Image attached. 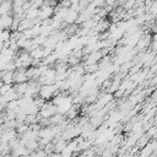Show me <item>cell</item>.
<instances>
[{
	"mask_svg": "<svg viewBox=\"0 0 157 157\" xmlns=\"http://www.w3.org/2000/svg\"><path fill=\"white\" fill-rule=\"evenodd\" d=\"M13 21H15V17L12 15H10V13L1 15V20H0L1 28L2 29H11L13 26Z\"/></svg>",
	"mask_w": 157,
	"mask_h": 157,
	"instance_id": "6da1fadb",
	"label": "cell"
},
{
	"mask_svg": "<svg viewBox=\"0 0 157 157\" xmlns=\"http://www.w3.org/2000/svg\"><path fill=\"white\" fill-rule=\"evenodd\" d=\"M103 56V53L99 50V52H92L88 54L87 56V60H86V65H91V64H98V61L102 59Z\"/></svg>",
	"mask_w": 157,
	"mask_h": 157,
	"instance_id": "7a4b0ae2",
	"label": "cell"
},
{
	"mask_svg": "<svg viewBox=\"0 0 157 157\" xmlns=\"http://www.w3.org/2000/svg\"><path fill=\"white\" fill-rule=\"evenodd\" d=\"M78 16H80V13H78L77 11H75V10H72V9L70 7V10H69L67 15L65 16L64 21H65L66 23H69V25H72V23L77 22V20H78Z\"/></svg>",
	"mask_w": 157,
	"mask_h": 157,
	"instance_id": "3957f363",
	"label": "cell"
},
{
	"mask_svg": "<svg viewBox=\"0 0 157 157\" xmlns=\"http://www.w3.org/2000/svg\"><path fill=\"white\" fill-rule=\"evenodd\" d=\"M1 81H2V83L12 85V82H15V71H4V72H1Z\"/></svg>",
	"mask_w": 157,
	"mask_h": 157,
	"instance_id": "277c9868",
	"label": "cell"
},
{
	"mask_svg": "<svg viewBox=\"0 0 157 157\" xmlns=\"http://www.w3.org/2000/svg\"><path fill=\"white\" fill-rule=\"evenodd\" d=\"M0 10H1V15L10 13L13 10V0H2Z\"/></svg>",
	"mask_w": 157,
	"mask_h": 157,
	"instance_id": "5b68a950",
	"label": "cell"
},
{
	"mask_svg": "<svg viewBox=\"0 0 157 157\" xmlns=\"http://www.w3.org/2000/svg\"><path fill=\"white\" fill-rule=\"evenodd\" d=\"M29 54L33 58V60H40V59L45 58V55H44V48H42V47H37L36 49L31 50Z\"/></svg>",
	"mask_w": 157,
	"mask_h": 157,
	"instance_id": "8992f818",
	"label": "cell"
},
{
	"mask_svg": "<svg viewBox=\"0 0 157 157\" xmlns=\"http://www.w3.org/2000/svg\"><path fill=\"white\" fill-rule=\"evenodd\" d=\"M155 144H148V145H146L142 150H141V152H140V157H150L151 156V153H152V151L155 150Z\"/></svg>",
	"mask_w": 157,
	"mask_h": 157,
	"instance_id": "52a82bcc",
	"label": "cell"
},
{
	"mask_svg": "<svg viewBox=\"0 0 157 157\" xmlns=\"http://www.w3.org/2000/svg\"><path fill=\"white\" fill-rule=\"evenodd\" d=\"M83 69L88 74H94L96 71H99V65L98 64H91V65H86Z\"/></svg>",
	"mask_w": 157,
	"mask_h": 157,
	"instance_id": "ba28073f",
	"label": "cell"
},
{
	"mask_svg": "<svg viewBox=\"0 0 157 157\" xmlns=\"http://www.w3.org/2000/svg\"><path fill=\"white\" fill-rule=\"evenodd\" d=\"M147 12L151 16H156L157 15V1H152L151 5L147 7Z\"/></svg>",
	"mask_w": 157,
	"mask_h": 157,
	"instance_id": "9c48e42d",
	"label": "cell"
},
{
	"mask_svg": "<svg viewBox=\"0 0 157 157\" xmlns=\"http://www.w3.org/2000/svg\"><path fill=\"white\" fill-rule=\"evenodd\" d=\"M134 6H136V0H126V1L124 2V5H123V7H124L125 10H130V9H132Z\"/></svg>",
	"mask_w": 157,
	"mask_h": 157,
	"instance_id": "30bf717a",
	"label": "cell"
},
{
	"mask_svg": "<svg viewBox=\"0 0 157 157\" xmlns=\"http://www.w3.org/2000/svg\"><path fill=\"white\" fill-rule=\"evenodd\" d=\"M13 87H12V85H9V83H2V86H1V90H0V93H1V96H4L5 93H7L10 90H12Z\"/></svg>",
	"mask_w": 157,
	"mask_h": 157,
	"instance_id": "8fae6325",
	"label": "cell"
},
{
	"mask_svg": "<svg viewBox=\"0 0 157 157\" xmlns=\"http://www.w3.org/2000/svg\"><path fill=\"white\" fill-rule=\"evenodd\" d=\"M115 1H117V0H105V2H107L108 5H113Z\"/></svg>",
	"mask_w": 157,
	"mask_h": 157,
	"instance_id": "7c38bea8",
	"label": "cell"
},
{
	"mask_svg": "<svg viewBox=\"0 0 157 157\" xmlns=\"http://www.w3.org/2000/svg\"><path fill=\"white\" fill-rule=\"evenodd\" d=\"M156 28H157V21H156Z\"/></svg>",
	"mask_w": 157,
	"mask_h": 157,
	"instance_id": "4fadbf2b",
	"label": "cell"
},
{
	"mask_svg": "<svg viewBox=\"0 0 157 157\" xmlns=\"http://www.w3.org/2000/svg\"><path fill=\"white\" fill-rule=\"evenodd\" d=\"M152 1H156V0H152Z\"/></svg>",
	"mask_w": 157,
	"mask_h": 157,
	"instance_id": "5bb4252c",
	"label": "cell"
}]
</instances>
